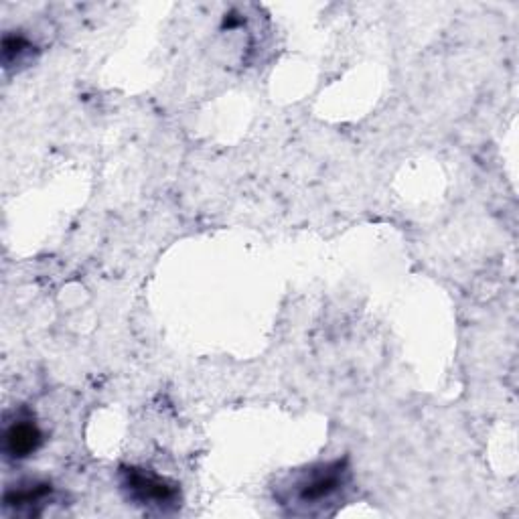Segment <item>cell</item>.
Returning a JSON list of instances; mask_svg holds the SVG:
<instances>
[{
    "instance_id": "cell-2",
    "label": "cell",
    "mask_w": 519,
    "mask_h": 519,
    "mask_svg": "<svg viewBox=\"0 0 519 519\" xmlns=\"http://www.w3.org/2000/svg\"><path fill=\"white\" fill-rule=\"evenodd\" d=\"M122 489L138 505L167 507L173 505L179 497V491L173 483L161 479L151 471L136 469V467H128L122 471Z\"/></svg>"
},
{
    "instance_id": "cell-3",
    "label": "cell",
    "mask_w": 519,
    "mask_h": 519,
    "mask_svg": "<svg viewBox=\"0 0 519 519\" xmlns=\"http://www.w3.org/2000/svg\"><path fill=\"white\" fill-rule=\"evenodd\" d=\"M43 442L39 426L31 418L19 416L5 430V453L9 459H27L31 457Z\"/></svg>"
},
{
    "instance_id": "cell-4",
    "label": "cell",
    "mask_w": 519,
    "mask_h": 519,
    "mask_svg": "<svg viewBox=\"0 0 519 519\" xmlns=\"http://www.w3.org/2000/svg\"><path fill=\"white\" fill-rule=\"evenodd\" d=\"M53 489L49 483H31L21 485L17 489H9L5 493V505L17 507V509H31L35 505H45V501L51 497Z\"/></svg>"
},
{
    "instance_id": "cell-1",
    "label": "cell",
    "mask_w": 519,
    "mask_h": 519,
    "mask_svg": "<svg viewBox=\"0 0 519 519\" xmlns=\"http://www.w3.org/2000/svg\"><path fill=\"white\" fill-rule=\"evenodd\" d=\"M347 477L349 471L345 461H333L311 467L296 475L292 483L284 487V493L280 495L282 505H290L292 511L296 507H323L341 493V489L347 483Z\"/></svg>"
},
{
    "instance_id": "cell-5",
    "label": "cell",
    "mask_w": 519,
    "mask_h": 519,
    "mask_svg": "<svg viewBox=\"0 0 519 519\" xmlns=\"http://www.w3.org/2000/svg\"><path fill=\"white\" fill-rule=\"evenodd\" d=\"M29 51H31V43L21 35H7L3 41V59L7 67L19 63Z\"/></svg>"
}]
</instances>
